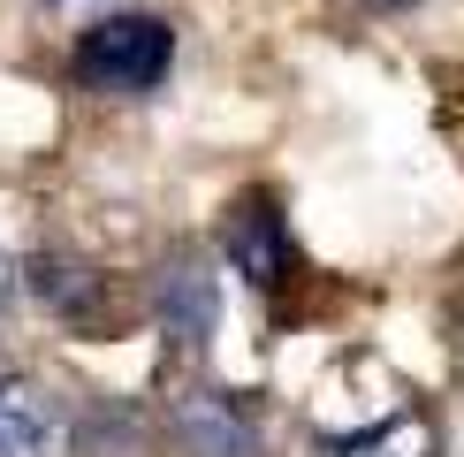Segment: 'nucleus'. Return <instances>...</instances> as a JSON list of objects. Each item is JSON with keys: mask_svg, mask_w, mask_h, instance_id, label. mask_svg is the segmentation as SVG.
Returning a JSON list of instances; mask_svg holds the SVG:
<instances>
[{"mask_svg": "<svg viewBox=\"0 0 464 457\" xmlns=\"http://www.w3.org/2000/svg\"><path fill=\"white\" fill-rule=\"evenodd\" d=\"M8 297H15V267H8V252H0V320H8Z\"/></svg>", "mask_w": 464, "mask_h": 457, "instance_id": "0eeeda50", "label": "nucleus"}, {"mask_svg": "<svg viewBox=\"0 0 464 457\" xmlns=\"http://www.w3.org/2000/svg\"><path fill=\"white\" fill-rule=\"evenodd\" d=\"M24 282H31V297L46 305V313H62V320H100V297H107V275L100 267H84L76 252H38L24 267Z\"/></svg>", "mask_w": 464, "mask_h": 457, "instance_id": "423d86ee", "label": "nucleus"}, {"mask_svg": "<svg viewBox=\"0 0 464 457\" xmlns=\"http://www.w3.org/2000/svg\"><path fill=\"white\" fill-rule=\"evenodd\" d=\"M168 69H176V24L168 15H107L76 38V84L114 92V100L168 84Z\"/></svg>", "mask_w": 464, "mask_h": 457, "instance_id": "f257e3e1", "label": "nucleus"}, {"mask_svg": "<svg viewBox=\"0 0 464 457\" xmlns=\"http://www.w3.org/2000/svg\"><path fill=\"white\" fill-rule=\"evenodd\" d=\"M76 450V412L46 381L0 374V457H69Z\"/></svg>", "mask_w": 464, "mask_h": 457, "instance_id": "20e7f679", "label": "nucleus"}, {"mask_svg": "<svg viewBox=\"0 0 464 457\" xmlns=\"http://www.w3.org/2000/svg\"><path fill=\"white\" fill-rule=\"evenodd\" d=\"M168 434L183 457H259V419L228 389H183L168 404Z\"/></svg>", "mask_w": 464, "mask_h": 457, "instance_id": "39448f33", "label": "nucleus"}, {"mask_svg": "<svg viewBox=\"0 0 464 457\" xmlns=\"http://www.w3.org/2000/svg\"><path fill=\"white\" fill-rule=\"evenodd\" d=\"M152 320H160L168 343H183V351H206L221 328V282L214 267L198 252H168L152 267Z\"/></svg>", "mask_w": 464, "mask_h": 457, "instance_id": "f03ea898", "label": "nucleus"}, {"mask_svg": "<svg viewBox=\"0 0 464 457\" xmlns=\"http://www.w3.org/2000/svg\"><path fill=\"white\" fill-rule=\"evenodd\" d=\"M53 8H62V0H53Z\"/></svg>", "mask_w": 464, "mask_h": 457, "instance_id": "6e6552de", "label": "nucleus"}, {"mask_svg": "<svg viewBox=\"0 0 464 457\" xmlns=\"http://www.w3.org/2000/svg\"><path fill=\"white\" fill-rule=\"evenodd\" d=\"M221 252H228V267H237L251 290H282L289 267H297L289 221H282V206L266 199V190H244V199L221 214Z\"/></svg>", "mask_w": 464, "mask_h": 457, "instance_id": "7ed1b4c3", "label": "nucleus"}]
</instances>
